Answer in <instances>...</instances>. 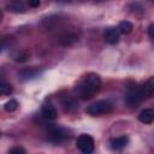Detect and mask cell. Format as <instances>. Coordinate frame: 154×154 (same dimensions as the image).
I'll return each mask as SVG.
<instances>
[{
    "label": "cell",
    "mask_w": 154,
    "mask_h": 154,
    "mask_svg": "<svg viewBox=\"0 0 154 154\" xmlns=\"http://www.w3.org/2000/svg\"><path fill=\"white\" fill-rule=\"evenodd\" d=\"M101 87V78L96 73H88L81 78V81L76 84V94L81 100H89L91 99Z\"/></svg>",
    "instance_id": "1"
},
{
    "label": "cell",
    "mask_w": 154,
    "mask_h": 154,
    "mask_svg": "<svg viewBox=\"0 0 154 154\" xmlns=\"http://www.w3.org/2000/svg\"><path fill=\"white\" fill-rule=\"evenodd\" d=\"M112 111V103L107 100H100V101H96L94 103H91L90 106H88L85 108V112L90 116H101V114H106V113H109Z\"/></svg>",
    "instance_id": "2"
},
{
    "label": "cell",
    "mask_w": 154,
    "mask_h": 154,
    "mask_svg": "<svg viewBox=\"0 0 154 154\" xmlns=\"http://www.w3.org/2000/svg\"><path fill=\"white\" fill-rule=\"evenodd\" d=\"M76 146L77 148L84 153V154H90L94 152V148H95V142H94V138L89 135H85V134H82L78 136L77 141H76Z\"/></svg>",
    "instance_id": "3"
},
{
    "label": "cell",
    "mask_w": 154,
    "mask_h": 154,
    "mask_svg": "<svg viewBox=\"0 0 154 154\" xmlns=\"http://www.w3.org/2000/svg\"><path fill=\"white\" fill-rule=\"evenodd\" d=\"M144 99V95L141 90V85L140 87H132L128 90L126 95H125V102L128 106L134 107L136 105H138L142 100Z\"/></svg>",
    "instance_id": "4"
},
{
    "label": "cell",
    "mask_w": 154,
    "mask_h": 154,
    "mask_svg": "<svg viewBox=\"0 0 154 154\" xmlns=\"http://www.w3.org/2000/svg\"><path fill=\"white\" fill-rule=\"evenodd\" d=\"M67 135L65 134V131L61 129V128H58V126H51L48 129V138L54 142V143H60L63 142L64 140H66Z\"/></svg>",
    "instance_id": "5"
},
{
    "label": "cell",
    "mask_w": 154,
    "mask_h": 154,
    "mask_svg": "<svg viewBox=\"0 0 154 154\" xmlns=\"http://www.w3.org/2000/svg\"><path fill=\"white\" fill-rule=\"evenodd\" d=\"M119 31L118 29L116 28H108L105 30V34H103V38L107 43L109 45H116L118 41H119Z\"/></svg>",
    "instance_id": "6"
},
{
    "label": "cell",
    "mask_w": 154,
    "mask_h": 154,
    "mask_svg": "<svg viewBox=\"0 0 154 154\" xmlns=\"http://www.w3.org/2000/svg\"><path fill=\"white\" fill-rule=\"evenodd\" d=\"M41 111H42V116L48 120H53L57 118V111H55L54 106L51 103H43Z\"/></svg>",
    "instance_id": "7"
},
{
    "label": "cell",
    "mask_w": 154,
    "mask_h": 154,
    "mask_svg": "<svg viewBox=\"0 0 154 154\" xmlns=\"http://www.w3.org/2000/svg\"><path fill=\"white\" fill-rule=\"evenodd\" d=\"M138 120L143 124H150L154 120V109L146 108L138 114Z\"/></svg>",
    "instance_id": "8"
},
{
    "label": "cell",
    "mask_w": 154,
    "mask_h": 154,
    "mask_svg": "<svg viewBox=\"0 0 154 154\" xmlns=\"http://www.w3.org/2000/svg\"><path fill=\"white\" fill-rule=\"evenodd\" d=\"M128 142H129L128 137H125V136H120V137L112 138V140L109 141V144H111V148H112V149L119 150V149L124 148V147L128 144Z\"/></svg>",
    "instance_id": "9"
},
{
    "label": "cell",
    "mask_w": 154,
    "mask_h": 154,
    "mask_svg": "<svg viewBox=\"0 0 154 154\" xmlns=\"http://www.w3.org/2000/svg\"><path fill=\"white\" fill-rule=\"evenodd\" d=\"M141 90L144 95V99L146 97H149L154 94V77H150L144 84L141 85Z\"/></svg>",
    "instance_id": "10"
},
{
    "label": "cell",
    "mask_w": 154,
    "mask_h": 154,
    "mask_svg": "<svg viewBox=\"0 0 154 154\" xmlns=\"http://www.w3.org/2000/svg\"><path fill=\"white\" fill-rule=\"evenodd\" d=\"M77 40H78V38H77V35H76L75 32H66V34L61 35L60 38H59V41H60V43H61L63 46H71V45L75 43Z\"/></svg>",
    "instance_id": "11"
},
{
    "label": "cell",
    "mask_w": 154,
    "mask_h": 154,
    "mask_svg": "<svg viewBox=\"0 0 154 154\" xmlns=\"http://www.w3.org/2000/svg\"><path fill=\"white\" fill-rule=\"evenodd\" d=\"M117 29H118V31H119L120 34H123V35H128V34H130V32L132 31L134 25H132L129 20H123V22L119 23V25H118Z\"/></svg>",
    "instance_id": "12"
},
{
    "label": "cell",
    "mask_w": 154,
    "mask_h": 154,
    "mask_svg": "<svg viewBox=\"0 0 154 154\" xmlns=\"http://www.w3.org/2000/svg\"><path fill=\"white\" fill-rule=\"evenodd\" d=\"M63 106H64V108H65L67 112L73 111V109L77 107L75 100H73L71 96H65V97L63 99Z\"/></svg>",
    "instance_id": "13"
},
{
    "label": "cell",
    "mask_w": 154,
    "mask_h": 154,
    "mask_svg": "<svg viewBox=\"0 0 154 154\" xmlns=\"http://www.w3.org/2000/svg\"><path fill=\"white\" fill-rule=\"evenodd\" d=\"M4 108H5L6 112H13V111H16L18 108V102L16 100H10L8 102L5 103Z\"/></svg>",
    "instance_id": "14"
},
{
    "label": "cell",
    "mask_w": 154,
    "mask_h": 154,
    "mask_svg": "<svg viewBox=\"0 0 154 154\" xmlns=\"http://www.w3.org/2000/svg\"><path fill=\"white\" fill-rule=\"evenodd\" d=\"M0 93L1 95H10L12 93V87L5 82H1L0 84Z\"/></svg>",
    "instance_id": "15"
},
{
    "label": "cell",
    "mask_w": 154,
    "mask_h": 154,
    "mask_svg": "<svg viewBox=\"0 0 154 154\" xmlns=\"http://www.w3.org/2000/svg\"><path fill=\"white\" fill-rule=\"evenodd\" d=\"M13 59L16 60V61H24L25 59H26V55L24 54H22V53H17V54H14L13 55Z\"/></svg>",
    "instance_id": "16"
},
{
    "label": "cell",
    "mask_w": 154,
    "mask_h": 154,
    "mask_svg": "<svg viewBox=\"0 0 154 154\" xmlns=\"http://www.w3.org/2000/svg\"><path fill=\"white\" fill-rule=\"evenodd\" d=\"M10 154H14V153H20V154H24L25 153V150L23 149V148H19V147H16V148H12V149H10V152H8Z\"/></svg>",
    "instance_id": "17"
},
{
    "label": "cell",
    "mask_w": 154,
    "mask_h": 154,
    "mask_svg": "<svg viewBox=\"0 0 154 154\" xmlns=\"http://www.w3.org/2000/svg\"><path fill=\"white\" fill-rule=\"evenodd\" d=\"M28 4H29V6H30V7L36 8V7H38V6H40V0H29V1H28Z\"/></svg>",
    "instance_id": "18"
},
{
    "label": "cell",
    "mask_w": 154,
    "mask_h": 154,
    "mask_svg": "<svg viewBox=\"0 0 154 154\" xmlns=\"http://www.w3.org/2000/svg\"><path fill=\"white\" fill-rule=\"evenodd\" d=\"M148 35H149L150 38L154 40V23L149 25V28H148Z\"/></svg>",
    "instance_id": "19"
},
{
    "label": "cell",
    "mask_w": 154,
    "mask_h": 154,
    "mask_svg": "<svg viewBox=\"0 0 154 154\" xmlns=\"http://www.w3.org/2000/svg\"><path fill=\"white\" fill-rule=\"evenodd\" d=\"M152 1H153V2H154V0H152Z\"/></svg>",
    "instance_id": "20"
}]
</instances>
